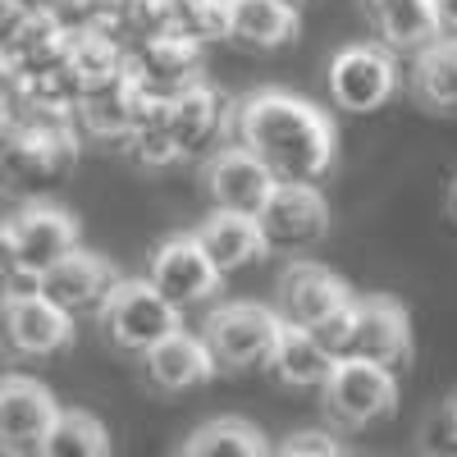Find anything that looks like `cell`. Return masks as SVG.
I'll list each match as a JSON object with an SVG mask.
<instances>
[{
	"mask_svg": "<svg viewBox=\"0 0 457 457\" xmlns=\"http://www.w3.org/2000/svg\"><path fill=\"white\" fill-rule=\"evenodd\" d=\"M234 142L275 174V183H320L338 161L334 120L307 96L261 87L234 105Z\"/></svg>",
	"mask_w": 457,
	"mask_h": 457,
	"instance_id": "obj_1",
	"label": "cell"
},
{
	"mask_svg": "<svg viewBox=\"0 0 457 457\" xmlns=\"http://www.w3.org/2000/svg\"><path fill=\"white\" fill-rule=\"evenodd\" d=\"M83 137L73 124H19L0 129V193L14 202L51 197L79 174Z\"/></svg>",
	"mask_w": 457,
	"mask_h": 457,
	"instance_id": "obj_2",
	"label": "cell"
},
{
	"mask_svg": "<svg viewBox=\"0 0 457 457\" xmlns=\"http://www.w3.org/2000/svg\"><path fill=\"white\" fill-rule=\"evenodd\" d=\"M329 357H357V361H375V366H389L394 375L411 366V320L407 312L389 293H366L353 297L343 312H334L325 325L312 329Z\"/></svg>",
	"mask_w": 457,
	"mask_h": 457,
	"instance_id": "obj_3",
	"label": "cell"
},
{
	"mask_svg": "<svg viewBox=\"0 0 457 457\" xmlns=\"http://www.w3.org/2000/svg\"><path fill=\"white\" fill-rule=\"evenodd\" d=\"M79 338V320L60 312L55 302L37 288L28 275H10V284L0 288V343L19 357H60Z\"/></svg>",
	"mask_w": 457,
	"mask_h": 457,
	"instance_id": "obj_4",
	"label": "cell"
},
{
	"mask_svg": "<svg viewBox=\"0 0 457 457\" xmlns=\"http://www.w3.org/2000/svg\"><path fill=\"white\" fill-rule=\"evenodd\" d=\"M279 312L265 307V302H224L215 307L202 325V338L211 348V361L215 370L224 375H252V370H265L270 366V353L279 343Z\"/></svg>",
	"mask_w": 457,
	"mask_h": 457,
	"instance_id": "obj_5",
	"label": "cell"
},
{
	"mask_svg": "<svg viewBox=\"0 0 457 457\" xmlns=\"http://www.w3.org/2000/svg\"><path fill=\"white\" fill-rule=\"evenodd\" d=\"M394 407H398V375L375 361L338 357L329 379L320 385V411L343 435L379 426L385 416H394Z\"/></svg>",
	"mask_w": 457,
	"mask_h": 457,
	"instance_id": "obj_6",
	"label": "cell"
},
{
	"mask_svg": "<svg viewBox=\"0 0 457 457\" xmlns=\"http://www.w3.org/2000/svg\"><path fill=\"white\" fill-rule=\"evenodd\" d=\"M256 228L270 256H312L329 234V202L320 183H275L256 211Z\"/></svg>",
	"mask_w": 457,
	"mask_h": 457,
	"instance_id": "obj_7",
	"label": "cell"
},
{
	"mask_svg": "<svg viewBox=\"0 0 457 457\" xmlns=\"http://www.w3.org/2000/svg\"><path fill=\"white\" fill-rule=\"evenodd\" d=\"M101 334L114 353L124 357H142L146 348H156V343L174 329H183V312L170 307V302L151 288V279H129L120 275V284H114L110 302L101 307Z\"/></svg>",
	"mask_w": 457,
	"mask_h": 457,
	"instance_id": "obj_8",
	"label": "cell"
},
{
	"mask_svg": "<svg viewBox=\"0 0 457 457\" xmlns=\"http://www.w3.org/2000/svg\"><path fill=\"white\" fill-rule=\"evenodd\" d=\"M403 83V64L398 51L379 46V42H348L325 69V87L329 101L348 114H375L394 101Z\"/></svg>",
	"mask_w": 457,
	"mask_h": 457,
	"instance_id": "obj_9",
	"label": "cell"
},
{
	"mask_svg": "<svg viewBox=\"0 0 457 457\" xmlns=\"http://www.w3.org/2000/svg\"><path fill=\"white\" fill-rule=\"evenodd\" d=\"M124 79L133 83L142 101L165 105L206 79V46L183 42L174 32H156L146 42H137L133 51H124Z\"/></svg>",
	"mask_w": 457,
	"mask_h": 457,
	"instance_id": "obj_10",
	"label": "cell"
},
{
	"mask_svg": "<svg viewBox=\"0 0 457 457\" xmlns=\"http://www.w3.org/2000/svg\"><path fill=\"white\" fill-rule=\"evenodd\" d=\"M234 96H224L211 79L193 83L187 92H179L174 101L161 105V120L179 146L183 161H206L211 151H220L224 142H234Z\"/></svg>",
	"mask_w": 457,
	"mask_h": 457,
	"instance_id": "obj_11",
	"label": "cell"
},
{
	"mask_svg": "<svg viewBox=\"0 0 457 457\" xmlns=\"http://www.w3.org/2000/svg\"><path fill=\"white\" fill-rule=\"evenodd\" d=\"M5 228L14 243V275H28V279H42L60 256H69L83 243L79 220L46 197L19 202V211L5 215Z\"/></svg>",
	"mask_w": 457,
	"mask_h": 457,
	"instance_id": "obj_12",
	"label": "cell"
},
{
	"mask_svg": "<svg viewBox=\"0 0 457 457\" xmlns=\"http://www.w3.org/2000/svg\"><path fill=\"white\" fill-rule=\"evenodd\" d=\"M353 302V288L343 284L329 265L312 261V256H288L275 275V302L270 307L279 312L284 325H302L316 329L325 325L334 312H343Z\"/></svg>",
	"mask_w": 457,
	"mask_h": 457,
	"instance_id": "obj_13",
	"label": "cell"
},
{
	"mask_svg": "<svg viewBox=\"0 0 457 457\" xmlns=\"http://www.w3.org/2000/svg\"><path fill=\"white\" fill-rule=\"evenodd\" d=\"M146 279L156 288L170 307H179L183 316L206 307V302L220 293V270L211 265V256L202 252L197 234H179V238H165L151 247V261H146Z\"/></svg>",
	"mask_w": 457,
	"mask_h": 457,
	"instance_id": "obj_14",
	"label": "cell"
},
{
	"mask_svg": "<svg viewBox=\"0 0 457 457\" xmlns=\"http://www.w3.org/2000/svg\"><path fill=\"white\" fill-rule=\"evenodd\" d=\"M114 284H120L114 261L101 256V252H87L83 243L69 256H60L51 270L37 279V288H42L60 312H69L73 320H96L101 307L110 302V293H114Z\"/></svg>",
	"mask_w": 457,
	"mask_h": 457,
	"instance_id": "obj_15",
	"label": "cell"
},
{
	"mask_svg": "<svg viewBox=\"0 0 457 457\" xmlns=\"http://www.w3.org/2000/svg\"><path fill=\"white\" fill-rule=\"evenodd\" d=\"M202 174V187L211 197V211H238V215H256L261 202L270 197L275 187V174L265 170L243 142H224L220 151L197 165Z\"/></svg>",
	"mask_w": 457,
	"mask_h": 457,
	"instance_id": "obj_16",
	"label": "cell"
},
{
	"mask_svg": "<svg viewBox=\"0 0 457 457\" xmlns=\"http://www.w3.org/2000/svg\"><path fill=\"white\" fill-rule=\"evenodd\" d=\"M55 411L60 403L42 379L5 375L0 379V453H14V457L42 453Z\"/></svg>",
	"mask_w": 457,
	"mask_h": 457,
	"instance_id": "obj_17",
	"label": "cell"
},
{
	"mask_svg": "<svg viewBox=\"0 0 457 457\" xmlns=\"http://www.w3.org/2000/svg\"><path fill=\"white\" fill-rule=\"evenodd\" d=\"M137 361H142V385L156 398H174V394H187V389H202L206 379L215 375L206 338L193 334V329L165 334L156 348H146Z\"/></svg>",
	"mask_w": 457,
	"mask_h": 457,
	"instance_id": "obj_18",
	"label": "cell"
},
{
	"mask_svg": "<svg viewBox=\"0 0 457 457\" xmlns=\"http://www.w3.org/2000/svg\"><path fill=\"white\" fill-rule=\"evenodd\" d=\"M197 243L211 256V265L220 270V279L243 275V270H252L256 261L270 256V252H265V243H261L256 215H238V211H211L197 224Z\"/></svg>",
	"mask_w": 457,
	"mask_h": 457,
	"instance_id": "obj_19",
	"label": "cell"
},
{
	"mask_svg": "<svg viewBox=\"0 0 457 457\" xmlns=\"http://www.w3.org/2000/svg\"><path fill=\"white\" fill-rule=\"evenodd\" d=\"M357 14L366 19L375 42L398 55L421 51L430 37H439L435 0H357Z\"/></svg>",
	"mask_w": 457,
	"mask_h": 457,
	"instance_id": "obj_20",
	"label": "cell"
},
{
	"mask_svg": "<svg viewBox=\"0 0 457 457\" xmlns=\"http://www.w3.org/2000/svg\"><path fill=\"white\" fill-rule=\"evenodd\" d=\"M302 19L297 10H288L284 0H228V42L256 51V55H270L293 46Z\"/></svg>",
	"mask_w": 457,
	"mask_h": 457,
	"instance_id": "obj_21",
	"label": "cell"
},
{
	"mask_svg": "<svg viewBox=\"0 0 457 457\" xmlns=\"http://www.w3.org/2000/svg\"><path fill=\"white\" fill-rule=\"evenodd\" d=\"M265 370H275V379L284 389H297V394H320V385L329 379L334 370V357L329 348L312 334V329H302V325H284L279 329V343H275V353H270V366Z\"/></svg>",
	"mask_w": 457,
	"mask_h": 457,
	"instance_id": "obj_22",
	"label": "cell"
},
{
	"mask_svg": "<svg viewBox=\"0 0 457 457\" xmlns=\"http://www.w3.org/2000/svg\"><path fill=\"white\" fill-rule=\"evenodd\" d=\"M411 92L426 110H457V37L439 32L421 51H411Z\"/></svg>",
	"mask_w": 457,
	"mask_h": 457,
	"instance_id": "obj_23",
	"label": "cell"
},
{
	"mask_svg": "<svg viewBox=\"0 0 457 457\" xmlns=\"http://www.w3.org/2000/svg\"><path fill=\"white\" fill-rule=\"evenodd\" d=\"M110 453V430L83 407H60L51 435L42 444V457H105Z\"/></svg>",
	"mask_w": 457,
	"mask_h": 457,
	"instance_id": "obj_24",
	"label": "cell"
},
{
	"mask_svg": "<svg viewBox=\"0 0 457 457\" xmlns=\"http://www.w3.org/2000/svg\"><path fill=\"white\" fill-rule=\"evenodd\" d=\"M187 457H261L265 453V435L243 421V416H215V421L197 426L183 444Z\"/></svg>",
	"mask_w": 457,
	"mask_h": 457,
	"instance_id": "obj_25",
	"label": "cell"
},
{
	"mask_svg": "<svg viewBox=\"0 0 457 457\" xmlns=\"http://www.w3.org/2000/svg\"><path fill=\"white\" fill-rule=\"evenodd\" d=\"M165 32L183 42H228V0H165Z\"/></svg>",
	"mask_w": 457,
	"mask_h": 457,
	"instance_id": "obj_26",
	"label": "cell"
},
{
	"mask_svg": "<svg viewBox=\"0 0 457 457\" xmlns=\"http://www.w3.org/2000/svg\"><path fill=\"white\" fill-rule=\"evenodd\" d=\"M421 448L457 457V398H444L421 421Z\"/></svg>",
	"mask_w": 457,
	"mask_h": 457,
	"instance_id": "obj_27",
	"label": "cell"
},
{
	"mask_svg": "<svg viewBox=\"0 0 457 457\" xmlns=\"http://www.w3.org/2000/svg\"><path fill=\"white\" fill-rule=\"evenodd\" d=\"M279 448H284L288 457H338V453H343L338 439H334V430H325V426H316V430H293Z\"/></svg>",
	"mask_w": 457,
	"mask_h": 457,
	"instance_id": "obj_28",
	"label": "cell"
},
{
	"mask_svg": "<svg viewBox=\"0 0 457 457\" xmlns=\"http://www.w3.org/2000/svg\"><path fill=\"white\" fill-rule=\"evenodd\" d=\"M10 275H14V243H10L5 220H0V288L10 284Z\"/></svg>",
	"mask_w": 457,
	"mask_h": 457,
	"instance_id": "obj_29",
	"label": "cell"
},
{
	"mask_svg": "<svg viewBox=\"0 0 457 457\" xmlns=\"http://www.w3.org/2000/svg\"><path fill=\"white\" fill-rule=\"evenodd\" d=\"M435 23H439V32L457 37V0H435Z\"/></svg>",
	"mask_w": 457,
	"mask_h": 457,
	"instance_id": "obj_30",
	"label": "cell"
},
{
	"mask_svg": "<svg viewBox=\"0 0 457 457\" xmlns=\"http://www.w3.org/2000/svg\"><path fill=\"white\" fill-rule=\"evenodd\" d=\"M28 10V0H0V37H5Z\"/></svg>",
	"mask_w": 457,
	"mask_h": 457,
	"instance_id": "obj_31",
	"label": "cell"
},
{
	"mask_svg": "<svg viewBox=\"0 0 457 457\" xmlns=\"http://www.w3.org/2000/svg\"><path fill=\"white\" fill-rule=\"evenodd\" d=\"M284 5H288V10H297V14H302V10H307V5H312V0H284Z\"/></svg>",
	"mask_w": 457,
	"mask_h": 457,
	"instance_id": "obj_32",
	"label": "cell"
},
{
	"mask_svg": "<svg viewBox=\"0 0 457 457\" xmlns=\"http://www.w3.org/2000/svg\"><path fill=\"white\" fill-rule=\"evenodd\" d=\"M448 215L457 220V187H453V202H448Z\"/></svg>",
	"mask_w": 457,
	"mask_h": 457,
	"instance_id": "obj_33",
	"label": "cell"
}]
</instances>
